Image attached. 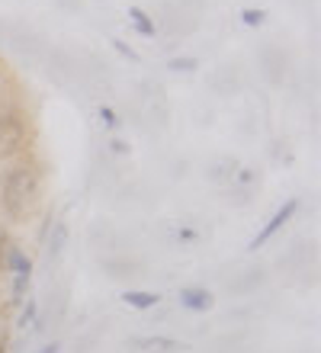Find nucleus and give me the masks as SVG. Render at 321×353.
<instances>
[{
  "instance_id": "nucleus-16",
  "label": "nucleus",
  "mask_w": 321,
  "mask_h": 353,
  "mask_svg": "<svg viewBox=\"0 0 321 353\" xmlns=\"http://www.w3.org/2000/svg\"><path fill=\"white\" fill-rule=\"evenodd\" d=\"M110 148L116 151V154H126V151H128V145H126V141H119V139H113V141H110Z\"/></svg>"
},
{
  "instance_id": "nucleus-5",
  "label": "nucleus",
  "mask_w": 321,
  "mask_h": 353,
  "mask_svg": "<svg viewBox=\"0 0 321 353\" xmlns=\"http://www.w3.org/2000/svg\"><path fill=\"white\" fill-rule=\"evenodd\" d=\"M180 305L190 308V312H209L212 292H206V289H200V286H186V289H180Z\"/></svg>"
},
{
  "instance_id": "nucleus-15",
  "label": "nucleus",
  "mask_w": 321,
  "mask_h": 353,
  "mask_svg": "<svg viewBox=\"0 0 321 353\" xmlns=\"http://www.w3.org/2000/svg\"><path fill=\"white\" fill-rule=\"evenodd\" d=\"M100 119L106 129H116V125H119V119H116V112H113L110 106H100Z\"/></svg>"
},
{
  "instance_id": "nucleus-10",
  "label": "nucleus",
  "mask_w": 321,
  "mask_h": 353,
  "mask_svg": "<svg viewBox=\"0 0 321 353\" xmlns=\"http://www.w3.org/2000/svg\"><path fill=\"white\" fill-rule=\"evenodd\" d=\"M138 347H145V350H177V341H171V337H145V341H138Z\"/></svg>"
},
{
  "instance_id": "nucleus-13",
  "label": "nucleus",
  "mask_w": 321,
  "mask_h": 353,
  "mask_svg": "<svg viewBox=\"0 0 321 353\" xmlns=\"http://www.w3.org/2000/svg\"><path fill=\"white\" fill-rule=\"evenodd\" d=\"M36 312H39V305L32 302V299H26V308H23V315H19V327L32 325V321H36Z\"/></svg>"
},
{
  "instance_id": "nucleus-18",
  "label": "nucleus",
  "mask_w": 321,
  "mask_h": 353,
  "mask_svg": "<svg viewBox=\"0 0 321 353\" xmlns=\"http://www.w3.org/2000/svg\"><path fill=\"white\" fill-rule=\"evenodd\" d=\"M180 238H184V241H196V232H193V228H180Z\"/></svg>"
},
{
  "instance_id": "nucleus-4",
  "label": "nucleus",
  "mask_w": 321,
  "mask_h": 353,
  "mask_svg": "<svg viewBox=\"0 0 321 353\" xmlns=\"http://www.w3.org/2000/svg\"><path fill=\"white\" fill-rule=\"evenodd\" d=\"M0 267L7 273H13V276H32V257L26 251H19V248H3Z\"/></svg>"
},
{
  "instance_id": "nucleus-8",
  "label": "nucleus",
  "mask_w": 321,
  "mask_h": 353,
  "mask_svg": "<svg viewBox=\"0 0 321 353\" xmlns=\"http://www.w3.org/2000/svg\"><path fill=\"white\" fill-rule=\"evenodd\" d=\"M64 241H68V225L55 222V228H52V234H48V257H58L61 248H64Z\"/></svg>"
},
{
  "instance_id": "nucleus-14",
  "label": "nucleus",
  "mask_w": 321,
  "mask_h": 353,
  "mask_svg": "<svg viewBox=\"0 0 321 353\" xmlns=\"http://www.w3.org/2000/svg\"><path fill=\"white\" fill-rule=\"evenodd\" d=\"M110 46H113V48H116V52H119V55H122V58H128V61H138V52H135V48H128V46H126V42H122V39H113Z\"/></svg>"
},
{
  "instance_id": "nucleus-19",
  "label": "nucleus",
  "mask_w": 321,
  "mask_h": 353,
  "mask_svg": "<svg viewBox=\"0 0 321 353\" xmlns=\"http://www.w3.org/2000/svg\"><path fill=\"white\" fill-rule=\"evenodd\" d=\"M238 180H241V183H251V180H254V170H241Z\"/></svg>"
},
{
  "instance_id": "nucleus-6",
  "label": "nucleus",
  "mask_w": 321,
  "mask_h": 353,
  "mask_svg": "<svg viewBox=\"0 0 321 353\" xmlns=\"http://www.w3.org/2000/svg\"><path fill=\"white\" fill-rule=\"evenodd\" d=\"M128 19H132V26H135V32L142 39H155L157 26H155V19L148 17L142 7H128Z\"/></svg>"
},
{
  "instance_id": "nucleus-1",
  "label": "nucleus",
  "mask_w": 321,
  "mask_h": 353,
  "mask_svg": "<svg viewBox=\"0 0 321 353\" xmlns=\"http://www.w3.org/2000/svg\"><path fill=\"white\" fill-rule=\"evenodd\" d=\"M42 196V168L29 158H17L0 176V209L10 219H23Z\"/></svg>"
},
{
  "instance_id": "nucleus-17",
  "label": "nucleus",
  "mask_w": 321,
  "mask_h": 353,
  "mask_svg": "<svg viewBox=\"0 0 321 353\" xmlns=\"http://www.w3.org/2000/svg\"><path fill=\"white\" fill-rule=\"evenodd\" d=\"M61 350V344L58 341H52V344H46V347H39V353H58Z\"/></svg>"
},
{
  "instance_id": "nucleus-7",
  "label": "nucleus",
  "mask_w": 321,
  "mask_h": 353,
  "mask_svg": "<svg viewBox=\"0 0 321 353\" xmlns=\"http://www.w3.org/2000/svg\"><path fill=\"white\" fill-rule=\"evenodd\" d=\"M122 302L132 308H138V312H148V308H155L161 299L155 296V292H142V289H128V292H122Z\"/></svg>"
},
{
  "instance_id": "nucleus-9",
  "label": "nucleus",
  "mask_w": 321,
  "mask_h": 353,
  "mask_svg": "<svg viewBox=\"0 0 321 353\" xmlns=\"http://www.w3.org/2000/svg\"><path fill=\"white\" fill-rule=\"evenodd\" d=\"M167 68H171V71H180V74H190V71H196V68H200V61H196V58H190V55H180V58H171V61H167Z\"/></svg>"
},
{
  "instance_id": "nucleus-12",
  "label": "nucleus",
  "mask_w": 321,
  "mask_h": 353,
  "mask_svg": "<svg viewBox=\"0 0 321 353\" xmlns=\"http://www.w3.org/2000/svg\"><path fill=\"white\" fill-rule=\"evenodd\" d=\"M264 19H266V13H264V10H254V7L241 10V23H244V26H260Z\"/></svg>"
},
{
  "instance_id": "nucleus-2",
  "label": "nucleus",
  "mask_w": 321,
  "mask_h": 353,
  "mask_svg": "<svg viewBox=\"0 0 321 353\" xmlns=\"http://www.w3.org/2000/svg\"><path fill=\"white\" fill-rule=\"evenodd\" d=\"M29 141V119L26 110L13 97L0 100V161H13L26 151Z\"/></svg>"
},
{
  "instance_id": "nucleus-11",
  "label": "nucleus",
  "mask_w": 321,
  "mask_h": 353,
  "mask_svg": "<svg viewBox=\"0 0 321 353\" xmlns=\"http://www.w3.org/2000/svg\"><path fill=\"white\" fill-rule=\"evenodd\" d=\"M26 289H29V276H13V286H10L13 305H19V302H23V296H26Z\"/></svg>"
},
{
  "instance_id": "nucleus-3",
  "label": "nucleus",
  "mask_w": 321,
  "mask_h": 353,
  "mask_svg": "<svg viewBox=\"0 0 321 353\" xmlns=\"http://www.w3.org/2000/svg\"><path fill=\"white\" fill-rule=\"evenodd\" d=\"M295 212H299V199H286V203H283V205H280V209H276V212H273V219H270V222H266L264 228L257 232V238H254V241H251V251H260V248H264V244L270 241V238H273V234L280 232L283 225H289V219H293Z\"/></svg>"
}]
</instances>
